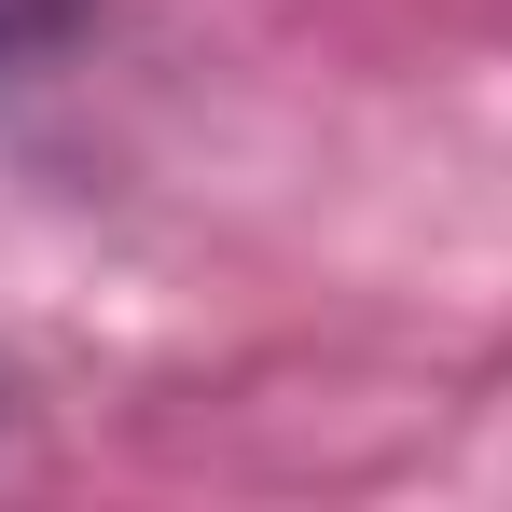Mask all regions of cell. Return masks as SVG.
I'll return each instance as SVG.
<instances>
[{"label":"cell","mask_w":512,"mask_h":512,"mask_svg":"<svg viewBox=\"0 0 512 512\" xmlns=\"http://www.w3.org/2000/svg\"><path fill=\"white\" fill-rule=\"evenodd\" d=\"M111 0H0V84H28V70H56L70 42H84Z\"/></svg>","instance_id":"cell-1"},{"label":"cell","mask_w":512,"mask_h":512,"mask_svg":"<svg viewBox=\"0 0 512 512\" xmlns=\"http://www.w3.org/2000/svg\"><path fill=\"white\" fill-rule=\"evenodd\" d=\"M14 429H28V402H14V374H0V457H14Z\"/></svg>","instance_id":"cell-2"}]
</instances>
